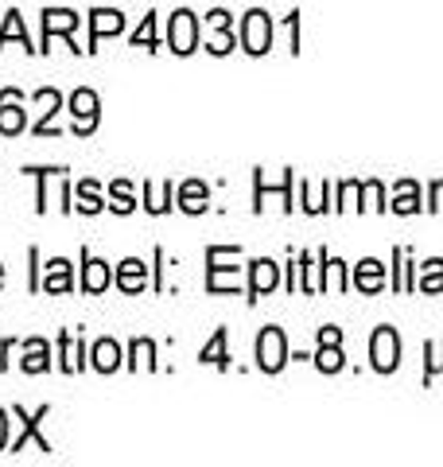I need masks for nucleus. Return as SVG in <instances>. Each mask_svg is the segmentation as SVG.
<instances>
[{
	"label": "nucleus",
	"mask_w": 443,
	"mask_h": 467,
	"mask_svg": "<svg viewBox=\"0 0 443 467\" xmlns=\"http://www.w3.org/2000/svg\"><path fill=\"white\" fill-rule=\"evenodd\" d=\"M132 47H148L156 51V16H144V24L132 32Z\"/></svg>",
	"instance_id": "nucleus-27"
},
{
	"label": "nucleus",
	"mask_w": 443,
	"mask_h": 467,
	"mask_svg": "<svg viewBox=\"0 0 443 467\" xmlns=\"http://www.w3.org/2000/svg\"><path fill=\"white\" fill-rule=\"evenodd\" d=\"M199 358H202V367L211 362V367H222V370H226V367H230V355H226V331L218 327V331H214V339L202 347V355H199Z\"/></svg>",
	"instance_id": "nucleus-20"
},
{
	"label": "nucleus",
	"mask_w": 443,
	"mask_h": 467,
	"mask_svg": "<svg viewBox=\"0 0 443 467\" xmlns=\"http://www.w3.org/2000/svg\"><path fill=\"white\" fill-rule=\"evenodd\" d=\"M24 125H27V117H24L20 90H0V133L16 137V133H24Z\"/></svg>",
	"instance_id": "nucleus-6"
},
{
	"label": "nucleus",
	"mask_w": 443,
	"mask_h": 467,
	"mask_svg": "<svg viewBox=\"0 0 443 467\" xmlns=\"http://www.w3.org/2000/svg\"><path fill=\"white\" fill-rule=\"evenodd\" d=\"M432 211H443V180H436L432 183V202H428Z\"/></svg>",
	"instance_id": "nucleus-33"
},
{
	"label": "nucleus",
	"mask_w": 443,
	"mask_h": 467,
	"mask_svg": "<svg viewBox=\"0 0 443 467\" xmlns=\"http://www.w3.org/2000/svg\"><path fill=\"white\" fill-rule=\"evenodd\" d=\"M284 362H288V339H284V331H280V327H264L257 335V367L264 374H280V370H284Z\"/></svg>",
	"instance_id": "nucleus-2"
},
{
	"label": "nucleus",
	"mask_w": 443,
	"mask_h": 467,
	"mask_svg": "<svg viewBox=\"0 0 443 467\" xmlns=\"http://www.w3.org/2000/svg\"><path fill=\"white\" fill-rule=\"evenodd\" d=\"M369 362H374L377 374H393L401 367V335L393 327H377L369 335Z\"/></svg>",
	"instance_id": "nucleus-1"
},
{
	"label": "nucleus",
	"mask_w": 443,
	"mask_h": 467,
	"mask_svg": "<svg viewBox=\"0 0 443 467\" xmlns=\"http://www.w3.org/2000/svg\"><path fill=\"white\" fill-rule=\"evenodd\" d=\"M8 448V413L5 409H0V451Z\"/></svg>",
	"instance_id": "nucleus-35"
},
{
	"label": "nucleus",
	"mask_w": 443,
	"mask_h": 467,
	"mask_svg": "<svg viewBox=\"0 0 443 467\" xmlns=\"http://www.w3.org/2000/svg\"><path fill=\"white\" fill-rule=\"evenodd\" d=\"M125 32V16L121 12H109V8H98L90 16V43L106 39V36H121Z\"/></svg>",
	"instance_id": "nucleus-10"
},
{
	"label": "nucleus",
	"mask_w": 443,
	"mask_h": 467,
	"mask_svg": "<svg viewBox=\"0 0 443 467\" xmlns=\"http://www.w3.org/2000/svg\"><path fill=\"white\" fill-rule=\"evenodd\" d=\"M420 288L424 292H443V261H428V265L420 269Z\"/></svg>",
	"instance_id": "nucleus-26"
},
{
	"label": "nucleus",
	"mask_w": 443,
	"mask_h": 467,
	"mask_svg": "<svg viewBox=\"0 0 443 467\" xmlns=\"http://www.w3.org/2000/svg\"><path fill=\"white\" fill-rule=\"evenodd\" d=\"M206 47L214 55H230L233 51V36H230V16L226 12H211V20H206Z\"/></svg>",
	"instance_id": "nucleus-8"
},
{
	"label": "nucleus",
	"mask_w": 443,
	"mask_h": 467,
	"mask_svg": "<svg viewBox=\"0 0 443 467\" xmlns=\"http://www.w3.org/2000/svg\"><path fill=\"white\" fill-rule=\"evenodd\" d=\"M323 273H327L323 288H331V292H343V288H346V265H343L338 257H327V254H323Z\"/></svg>",
	"instance_id": "nucleus-23"
},
{
	"label": "nucleus",
	"mask_w": 443,
	"mask_h": 467,
	"mask_svg": "<svg viewBox=\"0 0 443 467\" xmlns=\"http://www.w3.org/2000/svg\"><path fill=\"white\" fill-rule=\"evenodd\" d=\"M393 211L397 214H417L420 211V187L412 180H401L393 187Z\"/></svg>",
	"instance_id": "nucleus-19"
},
{
	"label": "nucleus",
	"mask_w": 443,
	"mask_h": 467,
	"mask_svg": "<svg viewBox=\"0 0 443 467\" xmlns=\"http://www.w3.org/2000/svg\"><path fill=\"white\" fill-rule=\"evenodd\" d=\"M109 207H113L117 214H132V207H137V199H132V187H129L125 180H117V183L109 187Z\"/></svg>",
	"instance_id": "nucleus-24"
},
{
	"label": "nucleus",
	"mask_w": 443,
	"mask_h": 467,
	"mask_svg": "<svg viewBox=\"0 0 443 467\" xmlns=\"http://www.w3.org/2000/svg\"><path fill=\"white\" fill-rule=\"evenodd\" d=\"M39 288L43 292H70L74 288V281H70V261H63V257L47 261V273H43Z\"/></svg>",
	"instance_id": "nucleus-14"
},
{
	"label": "nucleus",
	"mask_w": 443,
	"mask_h": 467,
	"mask_svg": "<svg viewBox=\"0 0 443 467\" xmlns=\"http://www.w3.org/2000/svg\"><path fill=\"white\" fill-rule=\"evenodd\" d=\"M354 285H358L362 292H381V285H386V265L374 257H366L358 269H354Z\"/></svg>",
	"instance_id": "nucleus-16"
},
{
	"label": "nucleus",
	"mask_w": 443,
	"mask_h": 467,
	"mask_svg": "<svg viewBox=\"0 0 443 467\" xmlns=\"http://www.w3.org/2000/svg\"><path fill=\"white\" fill-rule=\"evenodd\" d=\"M0 285H5V265H0Z\"/></svg>",
	"instance_id": "nucleus-37"
},
{
	"label": "nucleus",
	"mask_w": 443,
	"mask_h": 467,
	"mask_svg": "<svg viewBox=\"0 0 443 467\" xmlns=\"http://www.w3.org/2000/svg\"><path fill=\"white\" fill-rule=\"evenodd\" d=\"M148 285V265L140 257H129L121 261V269H117V288L121 292H140Z\"/></svg>",
	"instance_id": "nucleus-11"
},
{
	"label": "nucleus",
	"mask_w": 443,
	"mask_h": 467,
	"mask_svg": "<svg viewBox=\"0 0 443 467\" xmlns=\"http://www.w3.org/2000/svg\"><path fill=\"white\" fill-rule=\"evenodd\" d=\"M113 285V269L106 265V261H98V257H90L82 265V288L86 292H106Z\"/></svg>",
	"instance_id": "nucleus-15"
},
{
	"label": "nucleus",
	"mask_w": 443,
	"mask_h": 467,
	"mask_svg": "<svg viewBox=\"0 0 443 467\" xmlns=\"http://www.w3.org/2000/svg\"><path fill=\"white\" fill-rule=\"evenodd\" d=\"M242 43H245V51H249V55H264V51L273 47V20L264 16L261 8L245 12V24H242Z\"/></svg>",
	"instance_id": "nucleus-4"
},
{
	"label": "nucleus",
	"mask_w": 443,
	"mask_h": 467,
	"mask_svg": "<svg viewBox=\"0 0 443 467\" xmlns=\"http://www.w3.org/2000/svg\"><path fill=\"white\" fill-rule=\"evenodd\" d=\"M168 195H171V187H152V183H148V187H144L148 211H152V214H164V211L171 207V202H168Z\"/></svg>",
	"instance_id": "nucleus-28"
},
{
	"label": "nucleus",
	"mask_w": 443,
	"mask_h": 467,
	"mask_svg": "<svg viewBox=\"0 0 443 467\" xmlns=\"http://www.w3.org/2000/svg\"><path fill=\"white\" fill-rule=\"evenodd\" d=\"M90 358H94V370L113 374L117 367H121V347H117L113 339H98L94 350H90Z\"/></svg>",
	"instance_id": "nucleus-17"
},
{
	"label": "nucleus",
	"mask_w": 443,
	"mask_h": 467,
	"mask_svg": "<svg viewBox=\"0 0 443 467\" xmlns=\"http://www.w3.org/2000/svg\"><path fill=\"white\" fill-rule=\"evenodd\" d=\"M12 350V343H0V370H5V355Z\"/></svg>",
	"instance_id": "nucleus-36"
},
{
	"label": "nucleus",
	"mask_w": 443,
	"mask_h": 467,
	"mask_svg": "<svg viewBox=\"0 0 443 467\" xmlns=\"http://www.w3.org/2000/svg\"><path fill=\"white\" fill-rule=\"evenodd\" d=\"M319 343H343V331H338V327H323L319 331Z\"/></svg>",
	"instance_id": "nucleus-34"
},
{
	"label": "nucleus",
	"mask_w": 443,
	"mask_h": 467,
	"mask_svg": "<svg viewBox=\"0 0 443 467\" xmlns=\"http://www.w3.org/2000/svg\"><path fill=\"white\" fill-rule=\"evenodd\" d=\"M362 192H366V199H369V202H366L369 211H386V192H381V183H366Z\"/></svg>",
	"instance_id": "nucleus-31"
},
{
	"label": "nucleus",
	"mask_w": 443,
	"mask_h": 467,
	"mask_svg": "<svg viewBox=\"0 0 443 467\" xmlns=\"http://www.w3.org/2000/svg\"><path fill=\"white\" fill-rule=\"evenodd\" d=\"M8 39H20L24 47H27V36H24V20H20V12H8V20H5V32H0V47H5Z\"/></svg>",
	"instance_id": "nucleus-30"
},
{
	"label": "nucleus",
	"mask_w": 443,
	"mask_h": 467,
	"mask_svg": "<svg viewBox=\"0 0 443 467\" xmlns=\"http://www.w3.org/2000/svg\"><path fill=\"white\" fill-rule=\"evenodd\" d=\"M58 347H63V370L74 374V370L82 367V358H78V355H82V347H78V339H74V335L67 331L63 339H58Z\"/></svg>",
	"instance_id": "nucleus-25"
},
{
	"label": "nucleus",
	"mask_w": 443,
	"mask_h": 467,
	"mask_svg": "<svg viewBox=\"0 0 443 467\" xmlns=\"http://www.w3.org/2000/svg\"><path fill=\"white\" fill-rule=\"evenodd\" d=\"M16 417L24 420V429H20V436H16V441H12V451H20L27 441H36V444H39V451H51V444H47V441H43V436H39V420L47 417V409H39L36 417H27L24 409H16Z\"/></svg>",
	"instance_id": "nucleus-12"
},
{
	"label": "nucleus",
	"mask_w": 443,
	"mask_h": 467,
	"mask_svg": "<svg viewBox=\"0 0 443 467\" xmlns=\"http://www.w3.org/2000/svg\"><path fill=\"white\" fill-rule=\"evenodd\" d=\"M140 362L148 370H156V347H152V339H137V343H132V367H140Z\"/></svg>",
	"instance_id": "nucleus-29"
},
{
	"label": "nucleus",
	"mask_w": 443,
	"mask_h": 467,
	"mask_svg": "<svg viewBox=\"0 0 443 467\" xmlns=\"http://www.w3.org/2000/svg\"><path fill=\"white\" fill-rule=\"evenodd\" d=\"M206 199H211V192H206V183L202 180H187L180 187V207L187 214H202L206 211Z\"/></svg>",
	"instance_id": "nucleus-18"
},
{
	"label": "nucleus",
	"mask_w": 443,
	"mask_h": 467,
	"mask_svg": "<svg viewBox=\"0 0 443 467\" xmlns=\"http://www.w3.org/2000/svg\"><path fill=\"white\" fill-rule=\"evenodd\" d=\"M315 367H319L323 374H338V370L346 367V362H343V347H338V343H319Z\"/></svg>",
	"instance_id": "nucleus-21"
},
{
	"label": "nucleus",
	"mask_w": 443,
	"mask_h": 467,
	"mask_svg": "<svg viewBox=\"0 0 443 467\" xmlns=\"http://www.w3.org/2000/svg\"><path fill=\"white\" fill-rule=\"evenodd\" d=\"M82 16H74L70 8H47L43 12V39L51 43V36H70L74 27H78Z\"/></svg>",
	"instance_id": "nucleus-9"
},
{
	"label": "nucleus",
	"mask_w": 443,
	"mask_h": 467,
	"mask_svg": "<svg viewBox=\"0 0 443 467\" xmlns=\"http://www.w3.org/2000/svg\"><path fill=\"white\" fill-rule=\"evenodd\" d=\"M70 117H74V129H78L82 137H90L98 129V94L94 90H74L70 94Z\"/></svg>",
	"instance_id": "nucleus-5"
},
{
	"label": "nucleus",
	"mask_w": 443,
	"mask_h": 467,
	"mask_svg": "<svg viewBox=\"0 0 443 467\" xmlns=\"http://www.w3.org/2000/svg\"><path fill=\"white\" fill-rule=\"evenodd\" d=\"M20 367H24L27 374L51 370V347H47V339H27V343H24V362H20Z\"/></svg>",
	"instance_id": "nucleus-13"
},
{
	"label": "nucleus",
	"mask_w": 443,
	"mask_h": 467,
	"mask_svg": "<svg viewBox=\"0 0 443 467\" xmlns=\"http://www.w3.org/2000/svg\"><path fill=\"white\" fill-rule=\"evenodd\" d=\"M428 355H432V362H428V378H432L436 370H443V343H432L428 347Z\"/></svg>",
	"instance_id": "nucleus-32"
},
{
	"label": "nucleus",
	"mask_w": 443,
	"mask_h": 467,
	"mask_svg": "<svg viewBox=\"0 0 443 467\" xmlns=\"http://www.w3.org/2000/svg\"><path fill=\"white\" fill-rule=\"evenodd\" d=\"M249 273H253V281H249V300L264 296V292H273L280 285V265L269 257H257L253 265H249Z\"/></svg>",
	"instance_id": "nucleus-7"
},
{
	"label": "nucleus",
	"mask_w": 443,
	"mask_h": 467,
	"mask_svg": "<svg viewBox=\"0 0 443 467\" xmlns=\"http://www.w3.org/2000/svg\"><path fill=\"white\" fill-rule=\"evenodd\" d=\"M74 195H78V202H74V207H78L82 214H98L101 207H106V202H101V195H98V183H94V180H82Z\"/></svg>",
	"instance_id": "nucleus-22"
},
{
	"label": "nucleus",
	"mask_w": 443,
	"mask_h": 467,
	"mask_svg": "<svg viewBox=\"0 0 443 467\" xmlns=\"http://www.w3.org/2000/svg\"><path fill=\"white\" fill-rule=\"evenodd\" d=\"M168 47L175 55H191L199 47V20H195V12L180 8L171 16V24H168Z\"/></svg>",
	"instance_id": "nucleus-3"
}]
</instances>
